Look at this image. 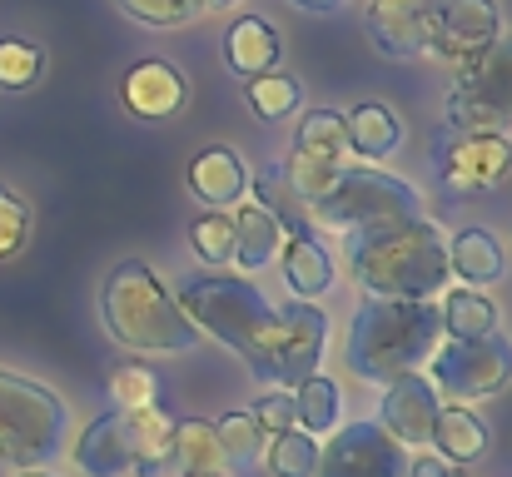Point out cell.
I'll return each instance as SVG.
<instances>
[{
  "mask_svg": "<svg viewBox=\"0 0 512 477\" xmlns=\"http://www.w3.org/2000/svg\"><path fill=\"white\" fill-rule=\"evenodd\" d=\"M348 274L368 299H433L453 279L448 234L423 214L353 234L348 239Z\"/></svg>",
  "mask_w": 512,
  "mask_h": 477,
  "instance_id": "obj_1",
  "label": "cell"
},
{
  "mask_svg": "<svg viewBox=\"0 0 512 477\" xmlns=\"http://www.w3.org/2000/svg\"><path fill=\"white\" fill-rule=\"evenodd\" d=\"M443 343V318L433 299H363L348 323V368L363 383H388L418 373Z\"/></svg>",
  "mask_w": 512,
  "mask_h": 477,
  "instance_id": "obj_2",
  "label": "cell"
},
{
  "mask_svg": "<svg viewBox=\"0 0 512 477\" xmlns=\"http://www.w3.org/2000/svg\"><path fill=\"white\" fill-rule=\"evenodd\" d=\"M105 333L130 353H189L199 343V328L184 318L179 299L145 259H125L110 269L100 289Z\"/></svg>",
  "mask_w": 512,
  "mask_h": 477,
  "instance_id": "obj_3",
  "label": "cell"
},
{
  "mask_svg": "<svg viewBox=\"0 0 512 477\" xmlns=\"http://www.w3.org/2000/svg\"><path fill=\"white\" fill-rule=\"evenodd\" d=\"M304 214L314 229L353 239V234L413 219V214H423V204H418V189L408 179H398L388 169H368V164H343L339 179L314 204H304Z\"/></svg>",
  "mask_w": 512,
  "mask_h": 477,
  "instance_id": "obj_4",
  "label": "cell"
},
{
  "mask_svg": "<svg viewBox=\"0 0 512 477\" xmlns=\"http://www.w3.org/2000/svg\"><path fill=\"white\" fill-rule=\"evenodd\" d=\"M70 408L55 388L0 368V468H45L65 453Z\"/></svg>",
  "mask_w": 512,
  "mask_h": 477,
  "instance_id": "obj_5",
  "label": "cell"
},
{
  "mask_svg": "<svg viewBox=\"0 0 512 477\" xmlns=\"http://www.w3.org/2000/svg\"><path fill=\"white\" fill-rule=\"evenodd\" d=\"M179 309H184V318H189L199 333L219 338V343L234 348L244 363L259 358V348H264V338H269V328H274V304H269L249 279L194 274V279H184V289H179Z\"/></svg>",
  "mask_w": 512,
  "mask_h": 477,
  "instance_id": "obj_6",
  "label": "cell"
},
{
  "mask_svg": "<svg viewBox=\"0 0 512 477\" xmlns=\"http://www.w3.org/2000/svg\"><path fill=\"white\" fill-rule=\"evenodd\" d=\"M453 135H503L512 130V35H498L478 60L458 65V85L448 95Z\"/></svg>",
  "mask_w": 512,
  "mask_h": 477,
  "instance_id": "obj_7",
  "label": "cell"
},
{
  "mask_svg": "<svg viewBox=\"0 0 512 477\" xmlns=\"http://www.w3.org/2000/svg\"><path fill=\"white\" fill-rule=\"evenodd\" d=\"M324 338H329V318L319 304H304V299H289L284 309H274V328L259 348V358L249 363V373L264 383V388H299L304 378L319 373L324 363Z\"/></svg>",
  "mask_w": 512,
  "mask_h": 477,
  "instance_id": "obj_8",
  "label": "cell"
},
{
  "mask_svg": "<svg viewBox=\"0 0 512 477\" xmlns=\"http://www.w3.org/2000/svg\"><path fill=\"white\" fill-rule=\"evenodd\" d=\"M428 378L438 393L473 403V398H498L512 383V338L498 328L488 338H448L428 358Z\"/></svg>",
  "mask_w": 512,
  "mask_h": 477,
  "instance_id": "obj_9",
  "label": "cell"
},
{
  "mask_svg": "<svg viewBox=\"0 0 512 477\" xmlns=\"http://www.w3.org/2000/svg\"><path fill=\"white\" fill-rule=\"evenodd\" d=\"M408 448L383 423H339L319 448L314 477H403Z\"/></svg>",
  "mask_w": 512,
  "mask_h": 477,
  "instance_id": "obj_10",
  "label": "cell"
},
{
  "mask_svg": "<svg viewBox=\"0 0 512 477\" xmlns=\"http://www.w3.org/2000/svg\"><path fill=\"white\" fill-rule=\"evenodd\" d=\"M433 169L448 194H458V199L483 194L512 174V140L508 135H448L438 145Z\"/></svg>",
  "mask_w": 512,
  "mask_h": 477,
  "instance_id": "obj_11",
  "label": "cell"
},
{
  "mask_svg": "<svg viewBox=\"0 0 512 477\" xmlns=\"http://www.w3.org/2000/svg\"><path fill=\"white\" fill-rule=\"evenodd\" d=\"M443 10H448V0H373L368 5V45L388 60H418L433 50Z\"/></svg>",
  "mask_w": 512,
  "mask_h": 477,
  "instance_id": "obj_12",
  "label": "cell"
},
{
  "mask_svg": "<svg viewBox=\"0 0 512 477\" xmlns=\"http://www.w3.org/2000/svg\"><path fill=\"white\" fill-rule=\"evenodd\" d=\"M140 458V408H115L100 413L70 448V463L85 477H120L135 473Z\"/></svg>",
  "mask_w": 512,
  "mask_h": 477,
  "instance_id": "obj_13",
  "label": "cell"
},
{
  "mask_svg": "<svg viewBox=\"0 0 512 477\" xmlns=\"http://www.w3.org/2000/svg\"><path fill=\"white\" fill-rule=\"evenodd\" d=\"M443 393L433 388V378L418 373H398L383 383V428L403 443V448H428L433 443V423H438Z\"/></svg>",
  "mask_w": 512,
  "mask_h": 477,
  "instance_id": "obj_14",
  "label": "cell"
},
{
  "mask_svg": "<svg viewBox=\"0 0 512 477\" xmlns=\"http://www.w3.org/2000/svg\"><path fill=\"white\" fill-rule=\"evenodd\" d=\"M498 35H503L498 0H448V10L438 15L433 55H443L448 65H468V60H478Z\"/></svg>",
  "mask_w": 512,
  "mask_h": 477,
  "instance_id": "obj_15",
  "label": "cell"
},
{
  "mask_svg": "<svg viewBox=\"0 0 512 477\" xmlns=\"http://www.w3.org/2000/svg\"><path fill=\"white\" fill-rule=\"evenodd\" d=\"M120 100H125V110L135 120H174L189 100V85L170 60H140V65L125 70Z\"/></svg>",
  "mask_w": 512,
  "mask_h": 477,
  "instance_id": "obj_16",
  "label": "cell"
},
{
  "mask_svg": "<svg viewBox=\"0 0 512 477\" xmlns=\"http://www.w3.org/2000/svg\"><path fill=\"white\" fill-rule=\"evenodd\" d=\"M279 55H284L279 25L264 20V15H239L229 25V35H224V65L239 80H259V75L279 70Z\"/></svg>",
  "mask_w": 512,
  "mask_h": 477,
  "instance_id": "obj_17",
  "label": "cell"
},
{
  "mask_svg": "<svg viewBox=\"0 0 512 477\" xmlns=\"http://www.w3.org/2000/svg\"><path fill=\"white\" fill-rule=\"evenodd\" d=\"M234 219V269L239 274H264L274 259H279V249H284V229H279V219L269 214V209H259L254 199H244L239 204V214H229Z\"/></svg>",
  "mask_w": 512,
  "mask_h": 477,
  "instance_id": "obj_18",
  "label": "cell"
},
{
  "mask_svg": "<svg viewBox=\"0 0 512 477\" xmlns=\"http://www.w3.org/2000/svg\"><path fill=\"white\" fill-rule=\"evenodd\" d=\"M189 189H194V199H204L209 209H229V204H239L244 189H249L244 159L234 155L229 145H209V150H199L194 164H189Z\"/></svg>",
  "mask_w": 512,
  "mask_h": 477,
  "instance_id": "obj_19",
  "label": "cell"
},
{
  "mask_svg": "<svg viewBox=\"0 0 512 477\" xmlns=\"http://www.w3.org/2000/svg\"><path fill=\"white\" fill-rule=\"evenodd\" d=\"M448 269H453L463 284L478 289V284H498V279L508 274V254H503V244H498L493 229L468 224V229L448 234Z\"/></svg>",
  "mask_w": 512,
  "mask_h": 477,
  "instance_id": "obj_20",
  "label": "cell"
},
{
  "mask_svg": "<svg viewBox=\"0 0 512 477\" xmlns=\"http://www.w3.org/2000/svg\"><path fill=\"white\" fill-rule=\"evenodd\" d=\"M279 269H284L289 294L304 299V304L324 299V294L334 289V279H339L329 249L319 244V234H314V239H284V249H279Z\"/></svg>",
  "mask_w": 512,
  "mask_h": 477,
  "instance_id": "obj_21",
  "label": "cell"
},
{
  "mask_svg": "<svg viewBox=\"0 0 512 477\" xmlns=\"http://www.w3.org/2000/svg\"><path fill=\"white\" fill-rule=\"evenodd\" d=\"M343 145L358 159H388L398 145H403V120L378 105V100H363L343 115Z\"/></svg>",
  "mask_w": 512,
  "mask_h": 477,
  "instance_id": "obj_22",
  "label": "cell"
},
{
  "mask_svg": "<svg viewBox=\"0 0 512 477\" xmlns=\"http://www.w3.org/2000/svg\"><path fill=\"white\" fill-rule=\"evenodd\" d=\"M433 448L443 453V458H453V463H478V458H488V448H493V438H488V423L468 408V403H443L438 408V423H433Z\"/></svg>",
  "mask_w": 512,
  "mask_h": 477,
  "instance_id": "obj_23",
  "label": "cell"
},
{
  "mask_svg": "<svg viewBox=\"0 0 512 477\" xmlns=\"http://www.w3.org/2000/svg\"><path fill=\"white\" fill-rule=\"evenodd\" d=\"M254 204L279 219L284 239H314V224H309V214H304V204H299V194L289 189V179H284L279 164H264V169L254 174Z\"/></svg>",
  "mask_w": 512,
  "mask_h": 477,
  "instance_id": "obj_24",
  "label": "cell"
},
{
  "mask_svg": "<svg viewBox=\"0 0 512 477\" xmlns=\"http://www.w3.org/2000/svg\"><path fill=\"white\" fill-rule=\"evenodd\" d=\"M174 418L165 403L140 408V458H135V477H170L174 473Z\"/></svg>",
  "mask_w": 512,
  "mask_h": 477,
  "instance_id": "obj_25",
  "label": "cell"
},
{
  "mask_svg": "<svg viewBox=\"0 0 512 477\" xmlns=\"http://www.w3.org/2000/svg\"><path fill=\"white\" fill-rule=\"evenodd\" d=\"M294 423L309 433V438H329L334 428L343 423V398H339V383L314 373L294 388Z\"/></svg>",
  "mask_w": 512,
  "mask_h": 477,
  "instance_id": "obj_26",
  "label": "cell"
},
{
  "mask_svg": "<svg viewBox=\"0 0 512 477\" xmlns=\"http://www.w3.org/2000/svg\"><path fill=\"white\" fill-rule=\"evenodd\" d=\"M438 318H443L448 338H488V333H498V304L488 294H478V289H453L443 299Z\"/></svg>",
  "mask_w": 512,
  "mask_h": 477,
  "instance_id": "obj_27",
  "label": "cell"
},
{
  "mask_svg": "<svg viewBox=\"0 0 512 477\" xmlns=\"http://www.w3.org/2000/svg\"><path fill=\"white\" fill-rule=\"evenodd\" d=\"M224 453L214 438V423L204 418H179L174 428V473H219Z\"/></svg>",
  "mask_w": 512,
  "mask_h": 477,
  "instance_id": "obj_28",
  "label": "cell"
},
{
  "mask_svg": "<svg viewBox=\"0 0 512 477\" xmlns=\"http://www.w3.org/2000/svg\"><path fill=\"white\" fill-rule=\"evenodd\" d=\"M343 110H304V120L294 125V155H314L329 159V164H343Z\"/></svg>",
  "mask_w": 512,
  "mask_h": 477,
  "instance_id": "obj_29",
  "label": "cell"
},
{
  "mask_svg": "<svg viewBox=\"0 0 512 477\" xmlns=\"http://www.w3.org/2000/svg\"><path fill=\"white\" fill-rule=\"evenodd\" d=\"M244 100H249V110H254L259 120H289V115L304 105V85H299L294 75L269 70V75H259V80H244Z\"/></svg>",
  "mask_w": 512,
  "mask_h": 477,
  "instance_id": "obj_30",
  "label": "cell"
},
{
  "mask_svg": "<svg viewBox=\"0 0 512 477\" xmlns=\"http://www.w3.org/2000/svg\"><path fill=\"white\" fill-rule=\"evenodd\" d=\"M264 463H269L274 477H314V468H319V438H309L304 428L274 433Z\"/></svg>",
  "mask_w": 512,
  "mask_h": 477,
  "instance_id": "obj_31",
  "label": "cell"
},
{
  "mask_svg": "<svg viewBox=\"0 0 512 477\" xmlns=\"http://www.w3.org/2000/svg\"><path fill=\"white\" fill-rule=\"evenodd\" d=\"M189 249L194 259L204 264H229L234 259V219L224 209H204L194 224H189Z\"/></svg>",
  "mask_w": 512,
  "mask_h": 477,
  "instance_id": "obj_32",
  "label": "cell"
},
{
  "mask_svg": "<svg viewBox=\"0 0 512 477\" xmlns=\"http://www.w3.org/2000/svg\"><path fill=\"white\" fill-rule=\"evenodd\" d=\"M214 438H219L224 463H234V468H249V463L264 453V433H259V423H254L249 413H224V418L214 423Z\"/></svg>",
  "mask_w": 512,
  "mask_h": 477,
  "instance_id": "obj_33",
  "label": "cell"
},
{
  "mask_svg": "<svg viewBox=\"0 0 512 477\" xmlns=\"http://www.w3.org/2000/svg\"><path fill=\"white\" fill-rule=\"evenodd\" d=\"M45 70V50L35 40L5 35L0 40V90H30Z\"/></svg>",
  "mask_w": 512,
  "mask_h": 477,
  "instance_id": "obj_34",
  "label": "cell"
},
{
  "mask_svg": "<svg viewBox=\"0 0 512 477\" xmlns=\"http://www.w3.org/2000/svg\"><path fill=\"white\" fill-rule=\"evenodd\" d=\"M120 10L140 25H155V30H179L189 20L204 15V0H120Z\"/></svg>",
  "mask_w": 512,
  "mask_h": 477,
  "instance_id": "obj_35",
  "label": "cell"
},
{
  "mask_svg": "<svg viewBox=\"0 0 512 477\" xmlns=\"http://www.w3.org/2000/svg\"><path fill=\"white\" fill-rule=\"evenodd\" d=\"M110 398H115V408H150V403H160V378H155V368H145V363L115 368Z\"/></svg>",
  "mask_w": 512,
  "mask_h": 477,
  "instance_id": "obj_36",
  "label": "cell"
},
{
  "mask_svg": "<svg viewBox=\"0 0 512 477\" xmlns=\"http://www.w3.org/2000/svg\"><path fill=\"white\" fill-rule=\"evenodd\" d=\"M30 239V209L15 189L0 184V259H15Z\"/></svg>",
  "mask_w": 512,
  "mask_h": 477,
  "instance_id": "obj_37",
  "label": "cell"
},
{
  "mask_svg": "<svg viewBox=\"0 0 512 477\" xmlns=\"http://www.w3.org/2000/svg\"><path fill=\"white\" fill-rule=\"evenodd\" d=\"M249 418L259 423V433H289V428H299L294 423V393L289 388H264L259 398H254V408H249Z\"/></svg>",
  "mask_w": 512,
  "mask_h": 477,
  "instance_id": "obj_38",
  "label": "cell"
},
{
  "mask_svg": "<svg viewBox=\"0 0 512 477\" xmlns=\"http://www.w3.org/2000/svg\"><path fill=\"white\" fill-rule=\"evenodd\" d=\"M403 477H468V468L443 458V453H418V458H408V473Z\"/></svg>",
  "mask_w": 512,
  "mask_h": 477,
  "instance_id": "obj_39",
  "label": "cell"
},
{
  "mask_svg": "<svg viewBox=\"0 0 512 477\" xmlns=\"http://www.w3.org/2000/svg\"><path fill=\"white\" fill-rule=\"evenodd\" d=\"M289 5H294V10H309V15H334L348 0H289Z\"/></svg>",
  "mask_w": 512,
  "mask_h": 477,
  "instance_id": "obj_40",
  "label": "cell"
},
{
  "mask_svg": "<svg viewBox=\"0 0 512 477\" xmlns=\"http://www.w3.org/2000/svg\"><path fill=\"white\" fill-rule=\"evenodd\" d=\"M239 0H204V10H234Z\"/></svg>",
  "mask_w": 512,
  "mask_h": 477,
  "instance_id": "obj_41",
  "label": "cell"
},
{
  "mask_svg": "<svg viewBox=\"0 0 512 477\" xmlns=\"http://www.w3.org/2000/svg\"><path fill=\"white\" fill-rule=\"evenodd\" d=\"M15 477H50V473H45V468H20Z\"/></svg>",
  "mask_w": 512,
  "mask_h": 477,
  "instance_id": "obj_42",
  "label": "cell"
},
{
  "mask_svg": "<svg viewBox=\"0 0 512 477\" xmlns=\"http://www.w3.org/2000/svg\"><path fill=\"white\" fill-rule=\"evenodd\" d=\"M174 477H229V473L219 468V473H174Z\"/></svg>",
  "mask_w": 512,
  "mask_h": 477,
  "instance_id": "obj_43",
  "label": "cell"
}]
</instances>
